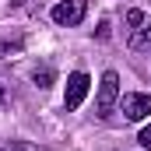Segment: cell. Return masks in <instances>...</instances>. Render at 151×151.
<instances>
[{"label": "cell", "mask_w": 151, "mask_h": 151, "mask_svg": "<svg viewBox=\"0 0 151 151\" xmlns=\"http://www.w3.org/2000/svg\"><path fill=\"white\" fill-rule=\"evenodd\" d=\"M4 102H7V91H4V84H0V106H4Z\"/></svg>", "instance_id": "cell-9"}, {"label": "cell", "mask_w": 151, "mask_h": 151, "mask_svg": "<svg viewBox=\"0 0 151 151\" xmlns=\"http://www.w3.org/2000/svg\"><path fill=\"white\" fill-rule=\"evenodd\" d=\"M119 102V74L116 70H106L102 81H99V95H95V116H106L113 113V106Z\"/></svg>", "instance_id": "cell-1"}, {"label": "cell", "mask_w": 151, "mask_h": 151, "mask_svg": "<svg viewBox=\"0 0 151 151\" xmlns=\"http://www.w3.org/2000/svg\"><path fill=\"white\" fill-rule=\"evenodd\" d=\"M88 74L84 70H74V74L67 77V91H63V109L67 113H74V109H81V102H84V95H88Z\"/></svg>", "instance_id": "cell-2"}, {"label": "cell", "mask_w": 151, "mask_h": 151, "mask_svg": "<svg viewBox=\"0 0 151 151\" xmlns=\"http://www.w3.org/2000/svg\"><path fill=\"white\" fill-rule=\"evenodd\" d=\"M119 109H123L127 119H144V116H151V95L130 91V95H123V99H119Z\"/></svg>", "instance_id": "cell-4"}, {"label": "cell", "mask_w": 151, "mask_h": 151, "mask_svg": "<svg viewBox=\"0 0 151 151\" xmlns=\"http://www.w3.org/2000/svg\"><path fill=\"white\" fill-rule=\"evenodd\" d=\"M0 151H7V148H0Z\"/></svg>", "instance_id": "cell-10"}, {"label": "cell", "mask_w": 151, "mask_h": 151, "mask_svg": "<svg viewBox=\"0 0 151 151\" xmlns=\"http://www.w3.org/2000/svg\"><path fill=\"white\" fill-rule=\"evenodd\" d=\"M127 25H130V28H141V25H144V14H141V11H127Z\"/></svg>", "instance_id": "cell-6"}, {"label": "cell", "mask_w": 151, "mask_h": 151, "mask_svg": "<svg viewBox=\"0 0 151 151\" xmlns=\"http://www.w3.org/2000/svg\"><path fill=\"white\" fill-rule=\"evenodd\" d=\"M84 11H88L84 0H60L53 7V21L56 25H81L84 21Z\"/></svg>", "instance_id": "cell-3"}, {"label": "cell", "mask_w": 151, "mask_h": 151, "mask_svg": "<svg viewBox=\"0 0 151 151\" xmlns=\"http://www.w3.org/2000/svg\"><path fill=\"white\" fill-rule=\"evenodd\" d=\"M11 151H32V148H25V144H11Z\"/></svg>", "instance_id": "cell-8"}, {"label": "cell", "mask_w": 151, "mask_h": 151, "mask_svg": "<svg viewBox=\"0 0 151 151\" xmlns=\"http://www.w3.org/2000/svg\"><path fill=\"white\" fill-rule=\"evenodd\" d=\"M148 28H151V25H148Z\"/></svg>", "instance_id": "cell-11"}, {"label": "cell", "mask_w": 151, "mask_h": 151, "mask_svg": "<svg viewBox=\"0 0 151 151\" xmlns=\"http://www.w3.org/2000/svg\"><path fill=\"white\" fill-rule=\"evenodd\" d=\"M32 81H35L39 88H53L56 74H53V67H35V70H32Z\"/></svg>", "instance_id": "cell-5"}, {"label": "cell", "mask_w": 151, "mask_h": 151, "mask_svg": "<svg viewBox=\"0 0 151 151\" xmlns=\"http://www.w3.org/2000/svg\"><path fill=\"white\" fill-rule=\"evenodd\" d=\"M137 141H141L144 148H151V123H148V127H144V130H141V137H137Z\"/></svg>", "instance_id": "cell-7"}]
</instances>
